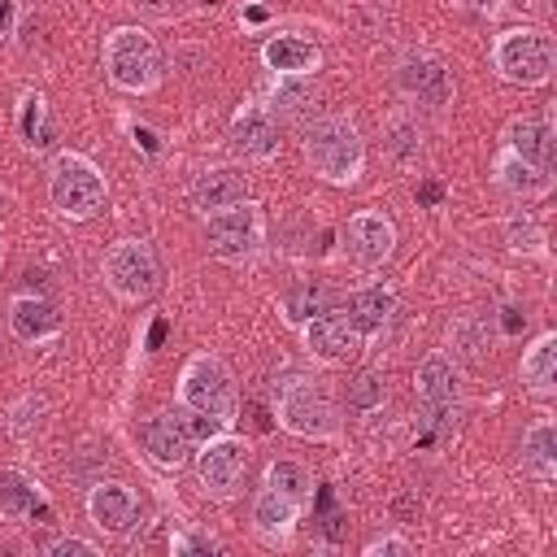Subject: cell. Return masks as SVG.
Masks as SVG:
<instances>
[{
	"label": "cell",
	"mask_w": 557,
	"mask_h": 557,
	"mask_svg": "<svg viewBox=\"0 0 557 557\" xmlns=\"http://www.w3.org/2000/svg\"><path fill=\"white\" fill-rule=\"evenodd\" d=\"M305 152H309L313 170L331 183H352L366 161V148H361L352 122H344V117H318L305 131Z\"/></svg>",
	"instance_id": "1"
},
{
	"label": "cell",
	"mask_w": 557,
	"mask_h": 557,
	"mask_svg": "<svg viewBox=\"0 0 557 557\" xmlns=\"http://www.w3.org/2000/svg\"><path fill=\"white\" fill-rule=\"evenodd\" d=\"M413 392L422 400V440H444L457 422V370L444 352L422 357L413 370Z\"/></svg>",
	"instance_id": "2"
},
{
	"label": "cell",
	"mask_w": 557,
	"mask_h": 557,
	"mask_svg": "<svg viewBox=\"0 0 557 557\" xmlns=\"http://www.w3.org/2000/svg\"><path fill=\"white\" fill-rule=\"evenodd\" d=\"M104 70H109V78H113L117 87L144 91V87H152L157 74H161L157 44H152L139 26H122V30H113L109 44H104Z\"/></svg>",
	"instance_id": "3"
},
{
	"label": "cell",
	"mask_w": 557,
	"mask_h": 557,
	"mask_svg": "<svg viewBox=\"0 0 557 557\" xmlns=\"http://www.w3.org/2000/svg\"><path fill=\"white\" fill-rule=\"evenodd\" d=\"M178 400L187 413H200V418H213V422H231L235 413V387H231V374L213 361V357H196L187 361L183 370V383H178Z\"/></svg>",
	"instance_id": "4"
},
{
	"label": "cell",
	"mask_w": 557,
	"mask_h": 557,
	"mask_svg": "<svg viewBox=\"0 0 557 557\" xmlns=\"http://www.w3.org/2000/svg\"><path fill=\"white\" fill-rule=\"evenodd\" d=\"M553 61H557V52H553V39L544 30H527L522 26V30H505L496 39V70L509 83L535 87V83H544L553 74Z\"/></svg>",
	"instance_id": "5"
},
{
	"label": "cell",
	"mask_w": 557,
	"mask_h": 557,
	"mask_svg": "<svg viewBox=\"0 0 557 557\" xmlns=\"http://www.w3.org/2000/svg\"><path fill=\"white\" fill-rule=\"evenodd\" d=\"M48 196L65 218H91L104 200V178L91 161L65 152L52 161V178H48Z\"/></svg>",
	"instance_id": "6"
},
{
	"label": "cell",
	"mask_w": 557,
	"mask_h": 557,
	"mask_svg": "<svg viewBox=\"0 0 557 557\" xmlns=\"http://www.w3.org/2000/svg\"><path fill=\"white\" fill-rule=\"evenodd\" d=\"M104 278H109V287H113L117 296L144 300V296H152L157 283H161L157 252H152L148 244H139V239H122V244H113L109 257H104Z\"/></svg>",
	"instance_id": "7"
},
{
	"label": "cell",
	"mask_w": 557,
	"mask_h": 557,
	"mask_svg": "<svg viewBox=\"0 0 557 557\" xmlns=\"http://www.w3.org/2000/svg\"><path fill=\"white\" fill-rule=\"evenodd\" d=\"M257 244H261V209H257V205L239 200V205H231V209L209 213V248H213L218 257L239 261V257L257 252Z\"/></svg>",
	"instance_id": "8"
},
{
	"label": "cell",
	"mask_w": 557,
	"mask_h": 557,
	"mask_svg": "<svg viewBox=\"0 0 557 557\" xmlns=\"http://www.w3.org/2000/svg\"><path fill=\"white\" fill-rule=\"evenodd\" d=\"M278 418H283V426H292L296 435H313V440L335 435V409H331V400H326L313 383L287 387V392H283V405H278Z\"/></svg>",
	"instance_id": "9"
},
{
	"label": "cell",
	"mask_w": 557,
	"mask_h": 557,
	"mask_svg": "<svg viewBox=\"0 0 557 557\" xmlns=\"http://www.w3.org/2000/svg\"><path fill=\"white\" fill-rule=\"evenodd\" d=\"M244 466H248V448H244L239 440H231V435H222V440H209V444L200 448V457H196L200 483H205L213 496H226V492L239 483Z\"/></svg>",
	"instance_id": "10"
},
{
	"label": "cell",
	"mask_w": 557,
	"mask_h": 557,
	"mask_svg": "<svg viewBox=\"0 0 557 557\" xmlns=\"http://www.w3.org/2000/svg\"><path fill=\"white\" fill-rule=\"evenodd\" d=\"M305 339H309V352L322 361H348L361 348V335L348 322V313H331V309H322L318 318L305 322Z\"/></svg>",
	"instance_id": "11"
},
{
	"label": "cell",
	"mask_w": 557,
	"mask_h": 557,
	"mask_svg": "<svg viewBox=\"0 0 557 557\" xmlns=\"http://www.w3.org/2000/svg\"><path fill=\"white\" fill-rule=\"evenodd\" d=\"M139 444H144V453H148L157 466H170V470L191 457V435H187L183 418H170V413L148 418V422L139 426Z\"/></svg>",
	"instance_id": "12"
},
{
	"label": "cell",
	"mask_w": 557,
	"mask_h": 557,
	"mask_svg": "<svg viewBox=\"0 0 557 557\" xmlns=\"http://www.w3.org/2000/svg\"><path fill=\"white\" fill-rule=\"evenodd\" d=\"M396 83H400L405 96H413L422 104H448L453 100V78H448V70L435 57H409V61H400Z\"/></svg>",
	"instance_id": "13"
},
{
	"label": "cell",
	"mask_w": 557,
	"mask_h": 557,
	"mask_svg": "<svg viewBox=\"0 0 557 557\" xmlns=\"http://www.w3.org/2000/svg\"><path fill=\"white\" fill-rule=\"evenodd\" d=\"M87 513H91V522L100 531L126 535L135 527V518H139V505H135V496L122 483H96L91 496H87Z\"/></svg>",
	"instance_id": "14"
},
{
	"label": "cell",
	"mask_w": 557,
	"mask_h": 557,
	"mask_svg": "<svg viewBox=\"0 0 557 557\" xmlns=\"http://www.w3.org/2000/svg\"><path fill=\"white\" fill-rule=\"evenodd\" d=\"M392 244H396V231L383 213H352L348 218V248L361 265H383L392 257Z\"/></svg>",
	"instance_id": "15"
},
{
	"label": "cell",
	"mask_w": 557,
	"mask_h": 557,
	"mask_svg": "<svg viewBox=\"0 0 557 557\" xmlns=\"http://www.w3.org/2000/svg\"><path fill=\"white\" fill-rule=\"evenodd\" d=\"M248 196V178L235 174V170H205L196 183H191V205L200 213H218V209H231Z\"/></svg>",
	"instance_id": "16"
},
{
	"label": "cell",
	"mask_w": 557,
	"mask_h": 557,
	"mask_svg": "<svg viewBox=\"0 0 557 557\" xmlns=\"http://www.w3.org/2000/svg\"><path fill=\"white\" fill-rule=\"evenodd\" d=\"M231 139H235V148H239L244 157H274V148H278V131H274V122H270L265 109H244V113H235Z\"/></svg>",
	"instance_id": "17"
},
{
	"label": "cell",
	"mask_w": 557,
	"mask_h": 557,
	"mask_svg": "<svg viewBox=\"0 0 557 557\" xmlns=\"http://www.w3.org/2000/svg\"><path fill=\"white\" fill-rule=\"evenodd\" d=\"M9 326H13V335H17L22 344H39V339H48V335L61 326V318H57V309H52L48 300L22 296V300H13V309H9Z\"/></svg>",
	"instance_id": "18"
},
{
	"label": "cell",
	"mask_w": 557,
	"mask_h": 557,
	"mask_svg": "<svg viewBox=\"0 0 557 557\" xmlns=\"http://www.w3.org/2000/svg\"><path fill=\"white\" fill-rule=\"evenodd\" d=\"M505 139H509V152H518L522 161H535V165L553 161V126L544 117H513Z\"/></svg>",
	"instance_id": "19"
},
{
	"label": "cell",
	"mask_w": 557,
	"mask_h": 557,
	"mask_svg": "<svg viewBox=\"0 0 557 557\" xmlns=\"http://www.w3.org/2000/svg\"><path fill=\"white\" fill-rule=\"evenodd\" d=\"M496 183H500L505 191H513V196H540V191H548V187H553L548 165L522 161L518 152H505V157L496 161Z\"/></svg>",
	"instance_id": "20"
},
{
	"label": "cell",
	"mask_w": 557,
	"mask_h": 557,
	"mask_svg": "<svg viewBox=\"0 0 557 557\" xmlns=\"http://www.w3.org/2000/svg\"><path fill=\"white\" fill-rule=\"evenodd\" d=\"M392 309H396V300H392L387 287H366V292H357L348 300V322L357 326V335H374V331L387 326Z\"/></svg>",
	"instance_id": "21"
},
{
	"label": "cell",
	"mask_w": 557,
	"mask_h": 557,
	"mask_svg": "<svg viewBox=\"0 0 557 557\" xmlns=\"http://www.w3.org/2000/svg\"><path fill=\"white\" fill-rule=\"evenodd\" d=\"M261 57H265V65L278 70V74H305V70L318 65V48H313L309 39H296V35L270 39V44L261 48Z\"/></svg>",
	"instance_id": "22"
},
{
	"label": "cell",
	"mask_w": 557,
	"mask_h": 557,
	"mask_svg": "<svg viewBox=\"0 0 557 557\" xmlns=\"http://www.w3.org/2000/svg\"><path fill=\"white\" fill-rule=\"evenodd\" d=\"M296 509H300V500H292L287 492H278V487L265 483L261 496H257V505H252V522H257V531L278 535V531H287L296 522Z\"/></svg>",
	"instance_id": "23"
},
{
	"label": "cell",
	"mask_w": 557,
	"mask_h": 557,
	"mask_svg": "<svg viewBox=\"0 0 557 557\" xmlns=\"http://www.w3.org/2000/svg\"><path fill=\"white\" fill-rule=\"evenodd\" d=\"M522 379L531 383V392H553V383H557V335L535 339V348L522 357Z\"/></svg>",
	"instance_id": "24"
},
{
	"label": "cell",
	"mask_w": 557,
	"mask_h": 557,
	"mask_svg": "<svg viewBox=\"0 0 557 557\" xmlns=\"http://www.w3.org/2000/svg\"><path fill=\"white\" fill-rule=\"evenodd\" d=\"M522 461H527V470L540 474V479L553 474V466H557V431H553V422H535V426L527 431V440H522Z\"/></svg>",
	"instance_id": "25"
},
{
	"label": "cell",
	"mask_w": 557,
	"mask_h": 557,
	"mask_svg": "<svg viewBox=\"0 0 557 557\" xmlns=\"http://www.w3.org/2000/svg\"><path fill=\"white\" fill-rule=\"evenodd\" d=\"M326 287L322 283H296L292 292H287V300H283V309H287V322H309V318H318L322 309H326Z\"/></svg>",
	"instance_id": "26"
},
{
	"label": "cell",
	"mask_w": 557,
	"mask_h": 557,
	"mask_svg": "<svg viewBox=\"0 0 557 557\" xmlns=\"http://www.w3.org/2000/svg\"><path fill=\"white\" fill-rule=\"evenodd\" d=\"M35 505H39L35 483L26 474H17V470H4L0 474V509L4 513H35Z\"/></svg>",
	"instance_id": "27"
},
{
	"label": "cell",
	"mask_w": 557,
	"mask_h": 557,
	"mask_svg": "<svg viewBox=\"0 0 557 557\" xmlns=\"http://www.w3.org/2000/svg\"><path fill=\"white\" fill-rule=\"evenodd\" d=\"M265 483L270 487H278V492H287L292 500H300L305 505V496H309V474H305V466H296V461H274L270 470H265Z\"/></svg>",
	"instance_id": "28"
},
{
	"label": "cell",
	"mask_w": 557,
	"mask_h": 557,
	"mask_svg": "<svg viewBox=\"0 0 557 557\" xmlns=\"http://www.w3.org/2000/svg\"><path fill=\"white\" fill-rule=\"evenodd\" d=\"M387 152H392L400 165L418 161V157H422V131H418L413 122H392V126H387Z\"/></svg>",
	"instance_id": "29"
},
{
	"label": "cell",
	"mask_w": 557,
	"mask_h": 557,
	"mask_svg": "<svg viewBox=\"0 0 557 557\" xmlns=\"http://www.w3.org/2000/svg\"><path fill=\"white\" fill-rule=\"evenodd\" d=\"M348 405H352L357 413H370V409H379V405H383V374H374V370H361V374L348 383Z\"/></svg>",
	"instance_id": "30"
},
{
	"label": "cell",
	"mask_w": 557,
	"mask_h": 557,
	"mask_svg": "<svg viewBox=\"0 0 557 557\" xmlns=\"http://www.w3.org/2000/svg\"><path fill=\"white\" fill-rule=\"evenodd\" d=\"M22 135L30 144H44V100L39 96H30L26 109H22Z\"/></svg>",
	"instance_id": "31"
},
{
	"label": "cell",
	"mask_w": 557,
	"mask_h": 557,
	"mask_svg": "<svg viewBox=\"0 0 557 557\" xmlns=\"http://www.w3.org/2000/svg\"><path fill=\"white\" fill-rule=\"evenodd\" d=\"M48 553H52V557H70V553H78V557H96V544H87V540H74V535H70V540H57Z\"/></svg>",
	"instance_id": "32"
},
{
	"label": "cell",
	"mask_w": 557,
	"mask_h": 557,
	"mask_svg": "<svg viewBox=\"0 0 557 557\" xmlns=\"http://www.w3.org/2000/svg\"><path fill=\"white\" fill-rule=\"evenodd\" d=\"M305 100H313V91H309V87H283V91H278V104H283L287 113H300V109H305Z\"/></svg>",
	"instance_id": "33"
},
{
	"label": "cell",
	"mask_w": 557,
	"mask_h": 557,
	"mask_svg": "<svg viewBox=\"0 0 557 557\" xmlns=\"http://www.w3.org/2000/svg\"><path fill=\"white\" fill-rule=\"evenodd\" d=\"M131 4H135V9H144V13H152V17H165V13L174 9L170 0H131Z\"/></svg>",
	"instance_id": "34"
},
{
	"label": "cell",
	"mask_w": 557,
	"mask_h": 557,
	"mask_svg": "<svg viewBox=\"0 0 557 557\" xmlns=\"http://www.w3.org/2000/svg\"><path fill=\"white\" fill-rule=\"evenodd\" d=\"M165 331H170V326H165V318H157V322H152V331H148V344L157 348V344L165 339Z\"/></svg>",
	"instance_id": "35"
},
{
	"label": "cell",
	"mask_w": 557,
	"mask_h": 557,
	"mask_svg": "<svg viewBox=\"0 0 557 557\" xmlns=\"http://www.w3.org/2000/svg\"><path fill=\"white\" fill-rule=\"evenodd\" d=\"M370 553H405L400 540H383V544H370Z\"/></svg>",
	"instance_id": "36"
},
{
	"label": "cell",
	"mask_w": 557,
	"mask_h": 557,
	"mask_svg": "<svg viewBox=\"0 0 557 557\" xmlns=\"http://www.w3.org/2000/svg\"><path fill=\"white\" fill-rule=\"evenodd\" d=\"M418 196H422V205H435V200H440V187H435V183H422Z\"/></svg>",
	"instance_id": "37"
},
{
	"label": "cell",
	"mask_w": 557,
	"mask_h": 557,
	"mask_svg": "<svg viewBox=\"0 0 557 557\" xmlns=\"http://www.w3.org/2000/svg\"><path fill=\"white\" fill-rule=\"evenodd\" d=\"M13 22V0H0V30Z\"/></svg>",
	"instance_id": "38"
},
{
	"label": "cell",
	"mask_w": 557,
	"mask_h": 557,
	"mask_svg": "<svg viewBox=\"0 0 557 557\" xmlns=\"http://www.w3.org/2000/svg\"><path fill=\"white\" fill-rule=\"evenodd\" d=\"M522 326V318H518V309H505V331H518Z\"/></svg>",
	"instance_id": "39"
},
{
	"label": "cell",
	"mask_w": 557,
	"mask_h": 557,
	"mask_svg": "<svg viewBox=\"0 0 557 557\" xmlns=\"http://www.w3.org/2000/svg\"><path fill=\"white\" fill-rule=\"evenodd\" d=\"M453 4H461V9H492L496 0H453Z\"/></svg>",
	"instance_id": "40"
}]
</instances>
